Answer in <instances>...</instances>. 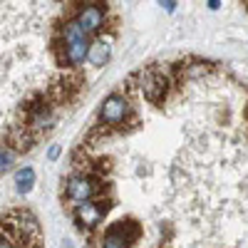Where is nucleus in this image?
Listing matches in <instances>:
<instances>
[{"label": "nucleus", "mask_w": 248, "mask_h": 248, "mask_svg": "<svg viewBox=\"0 0 248 248\" xmlns=\"http://www.w3.org/2000/svg\"><path fill=\"white\" fill-rule=\"evenodd\" d=\"M60 37H62V45H65V62L72 67L82 65L87 60V52H90V35L75 23V17L62 23Z\"/></svg>", "instance_id": "f257e3e1"}, {"label": "nucleus", "mask_w": 248, "mask_h": 248, "mask_svg": "<svg viewBox=\"0 0 248 248\" xmlns=\"http://www.w3.org/2000/svg\"><path fill=\"white\" fill-rule=\"evenodd\" d=\"M105 189H107V186L102 184L99 179H92L87 174H72L65 181V196L70 201H75L77 206L87 203V201H94V196H99Z\"/></svg>", "instance_id": "f03ea898"}, {"label": "nucleus", "mask_w": 248, "mask_h": 248, "mask_svg": "<svg viewBox=\"0 0 248 248\" xmlns=\"http://www.w3.org/2000/svg\"><path fill=\"white\" fill-rule=\"evenodd\" d=\"M129 114H132L129 99L124 94H119V92L109 94L99 107V122L105 124V127H114V129H122Z\"/></svg>", "instance_id": "7ed1b4c3"}, {"label": "nucleus", "mask_w": 248, "mask_h": 248, "mask_svg": "<svg viewBox=\"0 0 248 248\" xmlns=\"http://www.w3.org/2000/svg\"><path fill=\"white\" fill-rule=\"evenodd\" d=\"M112 209V199H94V201H87V203H79L75 209V221L79 229H97L102 223V216Z\"/></svg>", "instance_id": "20e7f679"}, {"label": "nucleus", "mask_w": 248, "mask_h": 248, "mask_svg": "<svg viewBox=\"0 0 248 248\" xmlns=\"http://www.w3.org/2000/svg\"><path fill=\"white\" fill-rule=\"evenodd\" d=\"M139 90L141 94L147 97L149 102H154V105H161L164 97H167L169 92V75L167 72H161V70H147L144 75H139Z\"/></svg>", "instance_id": "39448f33"}, {"label": "nucleus", "mask_w": 248, "mask_h": 248, "mask_svg": "<svg viewBox=\"0 0 248 248\" xmlns=\"http://www.w3.org/2000/svg\"><path fill=\"white\" fill-rule=\"evenodd\" d=\"M105 20H107V8H102V5H79L75 10V23L87 35L99 32L105 28Z\"/></svg>", "instance_id": "423d86ee"}, {"label": "nucleus", "mask_w": 248, "mask_h": 248, "mask_svg": "<svg viewBox=\"0 0 248 248\" xmlns=\"http://www.w3.org/2000/svg\"><path fill=\"white\" fill-rule=\"evenodd\" d=\"M5 141H8V149H13L15 154H20V152H30L35 147L37 134L28 127V124L15 122V124H10L8 132H5Z\"/></svg>", "instance_id": "0eeeda50"}, {"label": "nucleus", "mask_w": 248, "mask_h": 248, "mask_svg": "<svg viewBox=\"0 0 248 248\" xmlns=\"http://www.w3.org/2000/svg\"><path fill=\"white\" fill-rule=\"evenodd\" d=\"M112 55V37H99L94 43H90V52H87V60L92 62L94 67H102L105 62L109 60Z\"/></svg>", "instance_id": "6e6552de"}, {"label": "nucleus", "mask_w": 248, "mask_h": 248, "mask_svg": "<svg viewBox=\"0 0 248 248\" xmlns=\"http://www.w3.org/2000/svg\"><path fill=\"white\" fill-rule=\"evenodd\" d=\"M112 226L117 229L119 236H124V241H127L129 246L141 236V229H139V223H137L134 218H124V221H117V223H112Z\"/></svg>", "instance_id": "1a4fd4ad"}, {"label": "nucleus", "mask_w": 248, "mask_h": 248, "mask_svg": "<svg viewBox=\"0 0 248 248\" xmlns=\"http://www.w3.org/2000/svg\"><path fill=\"white\" fill-rule=\"evenodd\" d=\"M32 184H35V171L30 167H23V169L15 171V189H17V194H28L32 189Z\"/></svg>", "instance_id": "9d476101"}, {"label": "nucleus", "mask_w": 248, "mask_h": 248, "mask_svg": "<svg viewBox=\"0 0 248 248\" xmlns=\"http://www.w3.org/2000/svg\"><path fill=\"white\" fill-rule=\"evenodd\" d=\"M99 248H129V243L124 241V236L117 233L114 226H109L107 233L102 236V241H99Z\"/></svg>", "instance_id": "9b49d317"}, {"label": "nucleus", "mask_w": 248, "mask_h": 248, "mask_svg": "<svg viewBox=\"0 0 248 248\" xmlns=\"http://www.w3.org/2000/svg\"><path fill=\"white\" fill-rule=\"evenodd\" d=\"M13 161H15V152L0 144V174H3V171H8Z\"/></svg>", "instance_id": "f8f14e48"}, {"label": "nucleus", "mask_w": 248, "mask_h": 248, "mask_svg": "<svg viewBox=\"0 0 248 248\" xmlns=\"http://www.w3.org/2000/svg\"><path fill=\"white\" fill-rule=\"evenodd\" d=\"M57 156H60V147H57V144H52V147L47 149V159H50V161H55Z\"/></svg>", "instance_id": "ddd939ff"}, {"label": "nucleus", "mask_w": 248, "mask_h": 248, "mask_svg": "<svg viewBox=\"0 0 248 248\" xmlns=\"http://www.w3.org/2000/svg\"><path fill=\"white\" fill-rule=\"evenodd\" d=\"M0 248H17V246H15V243H13L8 236H3V233H0Z\"/></svg>", "instance_id": "4468645a"}, {"label": "nucleus", "mask_w": 248, "mask_h": 248, "mask_svg": "<svg viewBox=\"0 0 248 248\" xmlns=\"http://www.w3.org/2000/svg\"><path fill=\"white\" fill-rule=\"evenodd\" d=\"M161 5H164V8H167L169 13H174V8H176V3H161Z\"/></svg>", "instance_id": "2eb2a0df"}, {"label": "nucleus", "mask_w": 248, "mask_h": 248, "mask_svg": "<svg viewBox=\"0 0 248 248\" xmlns=\"http://www.w3.org/2000/svg\"><path fill=\"white\" fill-rule=\"evenodd\" d=\"M246 117H248V107H246Z\"/></svg>", "instance_id": "dca6fc26"}, {"label": "nucleus", "mask_w": 248, "mask_h": 248, "mask_svg": "<svg viewBox=\"0 0 248 248\" xmlns=\"http://www.w3.org/2000/svg\"><path fill=\"white\" fill-rule=\"evenodd\" d=\"M246 10H248V5H246Z\"/></svg>", "instance_id": "f3484780"}]
</instances>
